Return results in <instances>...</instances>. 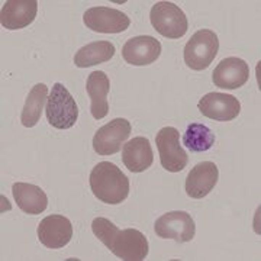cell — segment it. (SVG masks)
Instances as JSON below:
<instances>
[{"instance_id": "obj_18", "label": "cell", "mask_w": 261, "mask_h": 261, "mask_svg": "<svg viewBox=\"0 0 261 261\" xmlns=\"http://www.w3.org/2000/svg\"><path fill=\"white\" fill-rule=\"evenodd\" d=\"M12 193L19 209L25 214L39 215L48 207V196L39 186L29 183H15L12 186Z\"/></svg>"}, {"instance_id": "obj_20", "label": "cell", "mask_w": 261, "mask_h": 261, "mask_svg": "<svg viewBox=\"0 0 261 261\" xmlns=\"http://www.w3.org/2000/svg\"><path fill=\"white\" fill-rule=\"evenodd\" d=\"M47 97V84L38 83L31 89L25 106H23L22 115H20V122L25 128H32L37 125L39 118H41L42 109L45 108V102H48Z\"/></svg>"}, {"instance_id": "obj_9", "label": "cell", "mask_w": 261, "mask_h": 261, "mask_svg": "<svg viewBox=\"0 0 261 261\" xmlns=\"http://www.w3.org/2000/svg\"><path fill=\"white\" fill-rule=\"evenodd\" d=\"M84 27L100 34H121L129 28L130 19L121 10L112 8H90L83 15Z\"/></svg>"}, {"instance_id": "obj_16", "label": "cell", "mask_w": 261, "mask_h": 261, "mask_svg": "<svg viewBox=\"0 0 261 261\" xmlns=\"http://www.w3.org/2000/svg\"><path fill=\"white\" fill-rule=\"evenodd\" d=\"M122 161L132 173L147 171L154 163L151 144L145 137H135L128 141L122 151Z\"/></svg>"}, {"instance_id": "obj_2", "label": "cell", "mask_w": 261, "mask_h": 261, "mask_svg": "<svg viewBox=\"0 0 261 261\" xmlns=\"http://www.w3.org/2000/svg\"><path fill=\"white\" fill-rule=\"evenodd\" d=\"M89 183L96 199L108 205H119L129 195V178L122 173L121 168L109 161H102L94 166Z\"/></svg>"}, {"instance_id": "obj_1", "label": "cell", "mask_w": 261, "mask_h": 261, "mask_svg": "<svg viewBox=\"0 0 261 261\" xmlns=\"http://www.w3.org/2000/svg\"><path fill=\"white\" fill-rule=\"evenodd\" d=\"M92 231L121 260L144 261L148 255V240L138 229H119L109 219L96 218L92 222Z\"/></svg>"}, {"instance_id": "obj_13", "label": "cell", "mask_w": 261, "mask_h": 261, "mask_svg": "<svg viewBox=\"0 0 261 261\" xmlns=\"http://www.w3.org/2000/svg\"><path fill=\"white\" fill-rule=\"evenodd\" d=\"M214 84L221 89L233 90L248 82L250 67L247 61L238 57H229L222 60L214 70Z\"/></svg>"}, {"instance_id": "obj_6", "label": "cell", "mask_w": 261, "mask_h": 261, "mask_svg": "<svg viewBox=\"0 0 261 261\" xmlns=\"http://www.w3.org/2000/svg\"><path fill=\"white\" fill-rule=\"evenodd\" d=\"M155 144L163 168L170 173H180L186 168L189 155L180 144V134L176 128L166 126L160 129L155 137Z\"/></svg>"}, {"instance_id": "obj_5", "label": "cell", "mask_w": 261, "mask_h": 261, "mask_svg": "<svg viewBox=\"0 0 261 261\" xmlns=\"http://www.w3.org/2000/svg\"><path fill=\"white\" fill-rule=\"evenodd\" d=\"M149 19L160 35L170 39L181 38L189 29V22L185 12L171 2L155 3L151 9Z\"/></svg>"}, {"instance_id": "obj_8", "label": "cell", "mask_w": 261, "mask_h": 261, "mask_svg": "<svg viewBox=\"0 0 261 261\" xmlns=\"http://www.w3.org/2000/svg\"><path fill=\"white\" fill-rule=\"evenodd\" d=\"M130 122L123 118H116L108 125L99 128L93 137V149L99 155H113L119 152L123 142L129 138Z\"/></svg>"}, {"instance_id": "obj_17", "label": "cell", "mask_w": 261, "mask_h": 261, "mask_svg": "<svg viewBox=\"0 0 261 261\" xmlns=\"http://www.w3.org/2000/svg\"><path fill=\"white\" fill-rule=\"evenodd\" d=\"M111 89V82L106 73L103 71H93L87 77L86 90L92 100L90 112L94 119H103L109 113V103H108V93Z\"/></svg>"}, {"instance_id": "obj_19", "label": "cell", "mask_w": 261, "mask_h": 261, "mask_svg": "<svg viewBox=\"0 0 261 261\" xmlns=\"http://www.w3.org/2000/svg\"><path fill=\"white\" fill-rule=\"evenodd\" d=\"M115 56V45L109 41H96L82 47L74 56V64L80 68H87L109 61Z\"/></svg>"}, {"instance_id": "obj_7", "label": "cell", "mask_w": 261, "mask_h": 261, "mask_svg": "<svg viewBox=\"0 0 261 261\" xmlns=\"http://www.w3.org/2000/svg\"><path fill=\"white\" fill-rule=\"evenodd\" d=\"M155 233L163 240L190 243L195 238L196 225L193 218L183 211H173L160 216L154 225Z\"/></svg>"}, {"instance_id": "obj_14", "label": "cell", "mask_w": 261, "mask_h": 261, "mask_svg": "<svg viewBox=\"0 0 261 261\" xmlns=\"http://www.w3.org/2000/svg\"><path fill=\"white\" fill-rule=\"evenodd\" d=\"M38 15L37 0H8L0 13L2 27L9 31L29 27Z\"/></svg>"}, {"instance_id": "obj_10", "label": "cell", "mask_w": 261, "mask_h": 261, "mask_svg": "<svg viewBox=\"0 0 261 261\" xmlns=\"http://www.w3.org/2000/svg\"><path fill=\"white\" fill-rule=\"evenodd\" d=\"M73 238V224L63 215H49L38 225V240L51 250H60Z\"/></svg>"}, {"instance_id": "obj_3", "label": "cell", "mask_w": 261, "mask_h": 261, "mask_svg": "<svg viewBox=\"0 0 261 261\" xmlns=\"http://www.w3.org/2000/svg\"><path fill=\"white\" fill-rule=\"evenodd\" d=\"M45 112L48 123L56 129L64 130L74 126L79 118V108L64 84L56 83L53 86Z\"/></svg>"}, {"instance_id": "obj_11", "label": "cell", "mask_w": 261, "mask_h": 261, "mask_svg": "<svg viewBox=\"0 0 261 261\" xmlns=\"http://www.w3.org/2000/svg\"><path fill=\"white\" fill-rule=\"evenodd\" d=\"M203 116L218 122H229L241 112V103L232 94L212 93L205 94L197 105Z\"/></svg>"}, {"instance_id": "obj_12", "label": "cell", "mask_w": 261, "mask_h": 261, "mask_svg": "<svg viewBox=\"0 0 261 261\" xmlns=\"http://www.w3.org/2000/svg\"><path fill=\"white\" fill-rule=\"evenodd\" d=\"M161 54V44L157 38L151 35L134 37L125 42L122 48L123 60L132 65H148L159 60Z\"/></svg>"}, {"instance_id": "obj_21", "label": "cell", "mask_w": 261, "mask_h": 261, "mask_svg": "<svg viewBox=\"0 0 261 261\" xmlns=\"http://www.w3.org/2000/svg\"><path fill=\"white\" fill-rule=\"evenodd\" d=\"M183 144L192 152H203L214 147L215 135L202 123H190L183 135Z\"/></svg>"}, {"instance_id": "obj_4", "label": "cell", "mask_w": 261, "mask_h": 261, "mask_svg": "<svg viewBox=\"0 0 261 261\" xmlns=\"http://www.w3.org/2000/svg\"><path fill=\"white\" fill-rule=\"evenodd\" d=\"M219 51L218 35L211 29H200L185 47V63L195 71H202L212 64Z\"/></svg>"}, {"instance_id": "obj_15", "label": "cell", "mask_w": 261, "mask_h": 261, "mask_svg": "<svg viewBox=\"0 0 261 261\" xmlns=\"http://www.w3.org/2000/svg\"><path fill=\"white\" fill-rule=\"evenodd\" d=\"M219 170L212 161H202L190 170L186 178V193L193 199H203L216 186Z\"/></svg>"}]
</instances>
